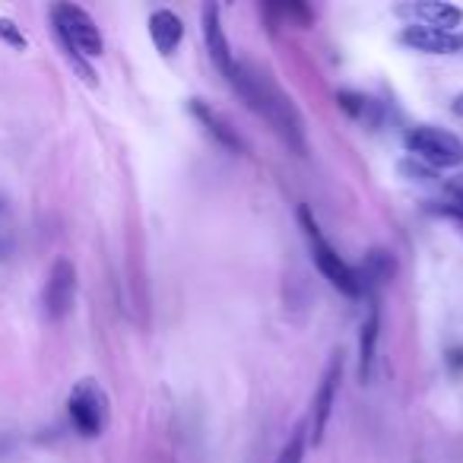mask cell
<instances>
[{"label": "cell", "mask_w": 463, "mask_h": 463, "mask_svg": "<svg viewBox=\"0 0 463 463\" xmlns=\"http://www.w3.org/2000/svg\"><path fill=\"white\" fill-rule=\"evenodd\" d=\"M51 22L54 32H58V41H61L64 54H67L70 67L95 86V70L89 67V58H99L105 51V41H102V32L95 26V20L76 4H54L51 7Z\"/></svg>", "instance_id": "cell-1"}, {"label": "cell", "mask_w": 463, "mask_h": 463, "mask_svg": "<svg viewBox=\"0 0 463 463\" xmlns=\"http://www.w3.org/2000/svg\"><path fill=\"white\" fill-rule=\"evenodd\" d=\"M257 86H261V105H257V114H261L263 121L289 143V149H296L298 156L308 153V140H305V121L298 108L292 105L286 93L270 80V74H263L257 67Z\"/></svg>", "instance_id": "cell-2"}, {"label": "cell", "mask_w": 463, "mask_h": 463, "mask_svg": "<svg viewBox=\"0 0 463 463\" xmlns=\"http://www.w3.org/2000/svg\"><path fill=\"white\" fill-rule=\"evenodd\" d=\"M298 222H302L305 238H308V245H311V257H315V267L321 270L324 280H327L334 289H340L343 296L362 298V282H359L356 270H352L350 263L343 261V257L330 248V242L321 236V228H317L315 216H311V209L305 207V203L298 207Z\"/></svg>", "instance_id": "cell-3"}, {"label": "cell", "mask_w": 463, "mask_h": 463, "mask_svg": "<svg viewBox=\"0 0 463 463\" xmlns=\"http://www.w3.org/2000/svg\"><path fill=\"white\" fill-rule=\"evenodd\" d=\"M406 149H410L413 159L425 162L429 168H457L463 165V143L460 137H454L450 130L432 128V124H419L410 128L403 137Z\"/></svg>", "instance_id": "cell-4"}, {"label": "cell", "mask_w": 463, "mask_h": 463, "mask_svg": "<svg viewBox=\"0 0 463 463\" xmlns=\"http://www.w3.org/2000/svg\"><path fill=\"white\" fill-rule=\"evenodd\" d=\"M67 413L74 429L80 432L83 438H99L108 425V400L95 381H80L74 390H70L67 400Z\"/></svg>", "instance_id": "cell-5"}, {"label": "cell", "mask_w": 463, "mask_h": 463, "mask_svg": "<svg viewBox=\"0 0 463 463\" xmlns=\"http://www.w3.org/2000/svg\"><path fill=\"white\" fill-rule=\"evenodd\" d=\"M394 16L406 20V26L441 29V32H457L463 26V10L448 0H413V4H396Z\"/></svg>", "instance_id": "cell-6"}, {"label": "cell", "mask_w": 463, "mask_h": 463, "mask_svg": "<svg viewBox=\"0 0 463 463\" xmlns=\"http://www.w3.org/2000/svg\"><path fill=\"white\" fill-rule=\"evenodd\" d=\"M340 378H343V352H334L327 362V371H324L321 384L315 390V400H311V419H308V441L321 444L324 432H327L330 413H334L336 403V390H340Z\"/></svg>", "instance_id": "cell-7"}, {"label": "cell", "mask_w": 463, "mask_h": 463, "mask_svg": "<svg viewBox=\"0 0 463 463\" xmlns=\"http://www.w3.org/2000/svg\"><path fill=\"white\" fill-rule=\"evenodd\" d=\"M76 302V267L61 257V261H54L51 276H48V286H45V311L51 321H64V317L74 311Z\"/></svg>", "instance_id": "cell-8"}, {"label": "cell", "mask_w": 463, "mask_h": 463, "mask_svg": "<svg viewBox=\"0 0 463 463\" xmlns=\"http://www.w3.org/2000/svg\"><path fill=\"white\" fill-rule=\"evenodd\" d=\"M200 16H203V41H207L209 61H213L216 70L228 80L232 70H236V54H232V45H228L226 39V29H222L219 4H203Z\"/></svg>", "instance_id": "cell-9"}, {"label": "cell", "mask_w": 463, "mask_h": 463, "mask_svg": "<svg viewBox=\"0 0 463 463\" xmlns=\"http://www.w3.org/2000/svg\"><path fill=\"white\" fill-rule=\"evenodd\" d=\"M400 45L419 54H463V32H441L425 26H403L396 35Z\"/></svg>", "instance_id": "cell-10"}, {"label": "cell", "mask_w": 463, "mask_h": 463, "mask_svg": "<svg viewBox=\"0 0 463 463\" xmlns=\"http://www.w3.org/2000/svg\"><path fill=\"white\" fill-rule=\"evenodd\" d=\"M378 334H381V305L378 298H369V317L359 327V381L362 384H369L371 371H375Z\"/></svg>", "instance_id": "cell-11"}, {"label": "cell", "mask_w": 463, "mask_h": 463, "mask_svg": "<svg viewBox=\"0 0 463 463\" xmlns=\"http://www.w3.org/2000/svg\"><path fill=\"white\" fill-rule=\"evenodd\" d=\"M394 273H396V257L384 248H371L369 254H365L362 267L356 270L359 282H362V296L375 298V292L381 286H387V282L394 280Z\"/></svg>", "instance_id": "cell-12"}, {"label": "cell", "mask_w": 463, "mask_h": 463, "mask_svg": "<svg viewBox=\"0 0 463 463\" xmlns=\"http://www.w3.org/2000/svg\"><path fill=\"white\" fill-rule=\"evenodd\" d=\"M188 111L194 114L197 121H200V128L207 130V134L213 137V140L219 143V147H226L228 153H242V149H245L242 137H238L236 130L228 128L226 118H222L219 111H213V108H209L203 99H191L188 102Z\"/></svg>", "instance_id": "cell-13"}, {"label": "cell", "mask_w": 463, "mask_h": 463, "mask_svg": "<svg viewBox=\"0 0 463 463\" xmlns=\"http://www.w3.org/2000/svg\"><path fill=\"white\" fill-rule=\"evenodd\" d=\"M149 39H153L156 51L165 54V58H172V54L178 51V45H182L184 39V22L182 16L175 13V10H153V16H149Z\"/></svg>", "instance_id": "cell-14"}, {"label": "cell", "mask_w": 463, "mask_h": 463, "mask_svg": "<svg viewBox=\"0 0 463 463\" xmlns=\"http://www.w3.org/2000/svg\"><path fill=\"white\" fill-rule=\"evenodd\" d=\"M425 213L441 216V219H454L463 226V184L444 182L441 197H438V200H425Z\"/></svg>", "instance_id": "cell-15"}, {"label": "cell", "mask_w": 463, "mask_h": 463, "mask_svg": "<svg viewBox=\"0 0 463 463\" xmlns=\"http://www.w3.org/2000/svg\"><path fill=\"white\" fill-rule=\"evenodd\" d=\"M396 168H400V175L406 178V182H413V184H423V188H438V191L444 188L441 175H438L435 168H429L425 162L413 159V156L400 159V165H396Z\"/></svg>", "instance_id": "cell-16"}, {"label": "cell", "mask_w": 463, "mask_h": 463, "mask_svg": "<svg viewBox=\"0 0 463 463\" xmlns=\"http://www.w3.org/2000/svg\"><path fill=\"white\" fill-rule=\"evenodd\" d=\"M336 105L343 108V111L350 114L352 121H375L371 114H375V102L365 99L362 93H350V89H340L336 93Z\"/></svg>", "instance_id": "cell-17"}, {"label": "cell", "mask_w": 463, "mask_h": 463, "mask_svg": "<svg viewBox=\"0 0 463 463\" xmlns=\"http://www.w3.org/2000/svg\"><path fill=\"white\" fill-rule=\"evenodd\" d=\"M305 450H308V423H298L296 429H292V435H289V441L282 444L276 463H302Z\"/></svg>", "instance_id": "cell-18"}, {"label": "cell", "mask_w": 463, "mask_h": 463, "mask_svg": "<svg viewBox=\"0 0 463 463\" xmlns=\"http://www.w3.org/2000/svg\"><path fill=\"white\" fill-rule=\"evenodd\" d=\"M0 41H7L13 51H26L29 48V39L22 35V29L13 20H0Z\"/></svg>", "instance_id": "cell-19"}, {"label": "cell", "mask_w": 463, "mask_h": 463, "mask_svg": "<svg viewBox=\"0 0 463 463\" xmlns=\"http://www.w3.org/2000/svg\"><path fill=\"white\" fill-rule=\"evenodd\" d=\"M444 362H448L450 375H463V346H450Z\"/></svg>", "instance_id": "cell-20"}, {"label": "cell", "mask_w": 463, "mask_h": 463, "mask_svg": "<svg viewBox=\"0 0 463 463\" xmlns=\"http://www.w3.org/2000/svg\"><path fill=\"white\" fill-rule=\"evenodd\" d=\"M13 254V238L10 236H0V261H7Z\"/></svg>", "instance_id": "cell-21"}, {"label": "cell", "mask_w": 463, "mask_h": 463, "mask_svg": "<svg viewBox=\"0 0 463 463\" xmlns=\"http://www.w3.org/2000/svg\"><path fill=\"white\" fill-rule=\"evenodd\" d=\"M450 114H454V118H463V93H457L454 99H450Z\"/></svg>", "instance_id": "cell-22"}, {"label": "cell", "mask_w": 463, "mask_h": 463, "mask_svg": "<svg viewBox=\"0 0 463 463\" xmlns=\"http://www.w3.org/2000/svg\"><path fill=\"white\" fill-rule=\"evenodd\" d=\"M4 209H7V200H4V197H0V213H4Z\"/></svg>", "instance_id": "cell-23"}]
</instances>
